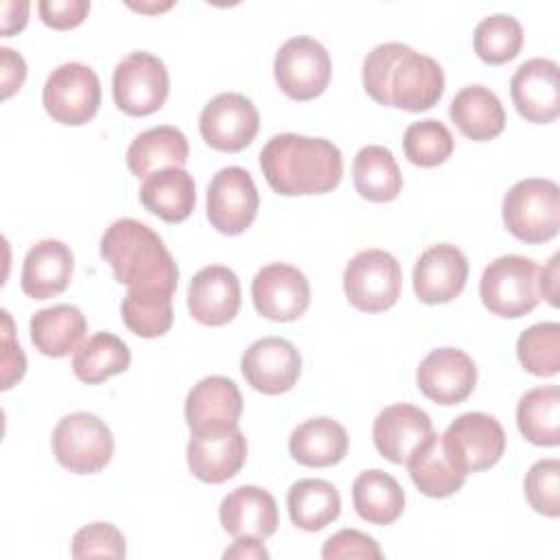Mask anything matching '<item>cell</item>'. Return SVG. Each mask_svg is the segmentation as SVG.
Masks as SVG:
<instances>
[{
    "label": "cell",
    "instance_id": "cell-31",
    "mask_svg": "<svg viewBox=\"0 0 560 560\" xmlns=\"http://www.w3.org/2000/svg\"><path fill=\"white\" fill-rule=\"evenodd\" d=\"M405 464L416 488L433 499L455 494L466 479V475H462L444 455L442 440L435 431L409 455Z\"/></svg>",
    "mask_w": 560,
    "mask_h": 560
},
{
    "label": "cell",
    "instance_id": "cell-41",
    "mask_svg": "<svg viewBox=\"0 0 560 560\" xmlns=\"http://www.w3.org/2000/svg\"><path fill=\"white\" fill-rule=\"evenodd\" d=\"M125 536L112 523H90L72 538L74 558H125Z\"/></svg>",
    "mask_w": 560,
    "mask_h": 560
},
{
    "label": "cell",
    "instance_id": "cell-47",
    "mask_svg": "<svg viewBox=\"0 0 560 560\" xmlns=\"http://www.w3.org/2000/svg\"><path fill=\"white\" fill-rule=\"evenodd\" d=\"M223 558H269V551L265 549L262 540L260 538H254V536H241L234 540V545L230 549L223 551Z\"/></svg>",
    "mask_w": 560,
    "mask_h": 560
},
{
    "label": "cell",
    "instance_id": "cell-45",
    "mask_svg": "<svg viewBox=\"0 0 560 560\" xmlns=\"http://www.w3.org/2000/svg\"><path fill=\"white\" fill-rule=\"evenodd\" d=\"M0 57H2V96L9 98L24 83L26 63L20 52H15L7 46L0 48Z\"/></svg>",
    "mask_w": 560,
    "mask_h": 560
},
{
    "label": "cell",
    "instance_id": "cell-28",
    "mask_svg": "<svg viewBox=\"0 0 560 560\" xmlns=\"http://www.w3.org/2000/svg\"><path fill=\"white\" fill-rule=\"evenodd\" d=\"M289 453L295 462L311 468L332 466L348 453V433L332 418H308L291 431Z\"/></svg>",
    "mask_w": 560,
    "mask_h": 560
},
{
    "label": "cell",
    "instance_id": "cell-17",
    "mask_svg": "<svg viewBox=\"0 0 560 560\" xmlns=\"http://www.w3.org/2000/svg\"><path fill=\"white\" fill-rule=\"evenodd\" d=\"M416 381L429 400L438 405H457L472 394L477 365L459 348H438L420 361Z\"/></svg>",
    "mask_w": 560,
    "mask_h": 560
},
{
    "label": "cell",
    "instance_id": "cell-11",
    "mask_svg": "<svg viewBox=\"0 0 560 560\" xmlns=\"http://www.w3.org/2000/svg\"><path fill=\"white\" fill-rule=\"evenodd\" d=\"M273 77L287 96L295 101H311L328 88L330 55L313 37H291L276 52Z\"/></svg>",
    "mask_w": 560,
    "mask_h": 560
},
{
    "label": "cell",
    "instance_id": "cell-14",
    "mask_svg": "<svg viewBox=\"0 0 560 560\" xmlns=\"http://www.w3.org/2000/svg\"><path fill=\"white\" fill-rule=\"evenodd\" d=\"M252 300L262 317L273 322H293L308 308L311 287L298 267L271 262L254 276Z\"/></svg>",
    "mask_w": 560,
    "mask_h": 560
},
{
    "label": "cell",
    "instance_id": "cell-44",
    "mask_svg": "<svg viewBox=\"0 0 560 560\" xmlns=\"http://www.w3.org/2000/svg\"><path fill=\"white\" fill-rule=\"evenodd\" d=\"M2 319H4V332H2V389H9L15 381H20L24 376L26 370V357L20 348V343L13 341V332H11V317L7 311H2Z\"/></svg>",
    "mask_w": 560,
    "mask_h": 560
},
{
    "label": "cell",
    "instance_id": "cell-35",
    "mask_svg": "<svg viewBox=\"0 0 560 560\" xmlns=\"http://www.w3.org/2000/svg\"><path fill=\"white\" fill-rule=\"evenodd\" d=\"M516 424L532 444L556 446L560 442V389L547 385L523 394L516 407Z\"/></svg>",
    "mask_w": 560,
    "mask_h": 560
},
{
    "label": "cell",
    "instance_id": "cell-1",
    "mask_svg": "<svg viewBox=\"0 0 560 560\" xmlns=\"http://www.w3.org/2000/svg\"><path fill=\"white\" fill-rule=\"evenodd\" d=\"M363 88L378 105L424 112L442 98L444 70L407 44L385 42L363 59Z\"/></svg>",
    "mask_w": 560,
    "mask_h": 560
},
{
    "label": "cell",
    "instance_id": "cell-18",
    "mask_svg": "<svg viewBox=\"0 0 560 560\" xmlns=\"http://www.w3.org/2000/svg\"><path fill=\"white\" fill-rule=\"evenodd\" d=\"M243 396L228 376H206L186 396L184 416L190 433H219L238 427Z\"/></svg>",
    "mask_w": 560,
    "mask_h": 560
},
{
    "label": "cell",
    "instance_id": "cell-5",
    "mask_svg": "<svg viewBox=\"0 0 560 560\" xmlns=\"http://www.w3.org/2000/svg\"><path fill=\"white\" fill-rule=\"evenodd\" d=\"M479 298L499 317L516 319L527 315L540 300L536 262L518 254L494 258L481 273Z\"/></svg>",
    "mask_w": 560,
    "mask_h": 560
},
{
    "label": "cell",
    "instance_id": "cell-21",
    "mask_svg": "<svg viewBox=\"0 0 560 560\" xmlns=\"http://www.w3.org/2000/svg\"><path fill=\"white\" fill-rule=\"evenodd\" d=\"M241 308V282L230 267L208 265L188 282V311L206 326H223Z\"/></svg>",
    "mask_w": 560,
    "mask_h": 560
},
{
    "label": "cell",
    "instance_id": "cell-19",
    "mask_svg": "<svg viewBox=\"0 0 560 560\" xmlns=\"http://www.w3.org/2000/svg\"><path fill=\"white\" fill-rule=\"evenodd\" d=\"M468 280V260L451 243L427 247L413 265V293L424 304H444L455 300Z\"/></svg>",
    "mask_w": 560,
    "mask_h": 560
},
{
    "label": "cell",
    "instance_id": "cell-37",
    "mask_svg": "<svg viewBox=\"0 0 560 560\" xmlns=\"http://www.w3.org/2000/svg\"><path fill=\"white\" fill-rule=\"evenodd\" d=\"M455 140L448 127L438 118H424L411 122L402 133L405 158L416 166H438L451 158Z\"/></svg>",
    "mask_w": 560,
    "mask_h": 560
},
{
    "label": "cell",
    "instance_id": "cell-43",
    "mask_svg": "<svg viewBox=\"0 0 560 560\" xmlns=\"http://www.w3.org/2000/svg\"><path fill=\"white\" fill-rule=\"evenodd\" d=\"M37 11L44 24L57 31H66V28L79 26L85 20L90 11V2L88 0H39Z\"/></svg>",
    "mask_w": 560,
    "mask_h": 560
},
{
    "label": "cell",
    "instance_id": "cell-22",
    "mask_svg": "<svg viewBox=\"0 0 560 560\" xmlns=\"http://www.w3.org/2000/svg\"><path fill=\"white\" fill-rule=\"evenodd\" d=\"M433 433L429 413L409 402H396L378 411L372 427L376 451L392 464H405L409 455Z\"/></svg>",
    "mask_w": 560,
    "mask_h": 560
},
{
    "label": "cell",
    "instance_id": "cell-39",
    "mask_svg": "<svg viewBox=\"0 0 560 560\" xmlns=\"http://www.w3.org/2000/svg\"><path fill=\"white\" fill-rule=\"evenodd\" d=\"M125 326L144 339L162 337L173 324L171 298H144L127 293L120 304Z\"/></svg>",
    "mask_w": 560,
    "mask_h": 560
},
{
    "label": "cell",
    "instance_id": "cell-32",
    "mask_svg": "<svg viewBox=\"0 0 560 560\" xmlns=\"http://www.w3.org/2000/svg\"><path fill=\"white\" fill-rule=\"evenodd\" d=\"M352 179L357 192L368 201H392L402 190V173L394 153L381 144L359 149L352 162Z\"/></svg>",
    "mask_w": 560,
    "mask_h": 560
},
{
    "label": "cell",
    "instance_id": "cell-10",
    "mask_svg": "<svg viewBox=\"0 0 560 560\" xmlns=\"http://www.w3.org/2000/svg\"><path fill=\"white\" fill-rule=\"evenodd\" d=\"M48 116L61 125H85L101 105V81L96 72L79 61L55 68L42 90Z\"/></svg>",
    "mask_w": 560,
    "mask_h": 560
},
{
    "label": "cell",
    "instance_id": "cell-9",
    "mask_svg": "<svg viewBox=\"0 0 560 560\" xmlns=\"http://www.w3.org/2000/svg\"><path fill=\"white\" fill-rule=\"evenodd\" d=\"M114 103L129 116L158 112L168 96V72L160 57L136 50L122 57L112 77Z\"/></svg>",
    "mask_w": 560,
    "mask_h": 560
},
{
    "label": "cell",
    "instance_id": "cell-12",
    "mask_svg": "<svg viewBox=\"0 0 560 560\" xmlns=\"http://www.w3.org/2000/svg\"><path fill=\"white\" fill-rule=\"evenodd\" d=\"M258 212V190L252 175L241 166L217 171L206 192V214L221 234L245 232Z\"/></svg>",
    "mask_w": 560,
    "mask_h": 560
},
{
    "label": "cell",
    "instance_id": "cell-34",
    "mask_svg": "<svg viewBox=\"0 0 560 560\" xmlns=\"http://www.w3.org/2000/svg\"><path fill=\"white\" fill-rule=\"evenodd\" d=\"M129 363L131 352L120 337L112 332H94L77 348L72 359V372L79 381L96 385L114 374L125 372Z\"/></svg>",
    "mask_w": 560,
    "mask_h": 560
},
{
    "label": "cell",
    "instance_id": "cell-33",
    "mask_svg": "<svg viewBox=\"0 0 560 560\" xmlns=\"http://www.w3.org/2000/svg\"><path fill=\"white\" fill-rule=\"evenodd\" d=\"M289 518L304 532H319L341 512V497L330 481L298 479L287 492Z\"/></svg>",
    "mask_w": 560,
    "mask_h": 560
},
{
    "label": "cell",
    "instance_id": "cell-13",
    "mask_svg": "<svg viewBox=\"0 0 560 560\" xmlns=\"http://www.w3.org/2000/svg\"><path fill=\"white\" fill-rule=\"evenodd\" d=\"M260 116L256 105L238 92H221L199 114V131L206 144L217 151L236 153L258 133Z\"/></svg>",
    "mask_w": 560,
    "mask_h": 560
},
{
    "label": "cell",
    "instance_id": "cell-23",
    "mask_svg": "<svg viewBox=\"0 0 560 560\" xmlns=\"http://www.w3.org/2000/svg\"><path fill=\"white\" fill-rule=\"evenodd\" d=\"M72 269V249L63 241L42 238L24 256L20 287L33 300H48L66 291Z\"/></svg>",
    "mask_w": 560,
    "mask_h": 560
},
{
    "label": "cell",
    "instance_id": "cell-2",
    "mask_svg": "<svg viewBox=\"0 0 560 560\" xmlns=\"http://www.w3.org/2000/svg\"><path fill=\"white\" fill-rule=\"evenodd\" d=\"M101 256L109 262L116 282L127 293L144 298H171L179 269L158 232L138 219H116L101 236Z\"/></svg>",
    "mask_w": 560,
    "mask_h": 560
},
{
    "label": "cell",
    "instance_id": "cell-30",
    "mask_svg": "<svg viewBox=\"0 0 560 560\" xmlns=\"http://www.w3.org/2000/svg\"><path fill=\"white\" fill-rule=\"evenodd\" d=\"M352 503L363 521L389 525L405 510V492L392 475L370 468L357 475L352 483Z\"/></svg>",
    "mask_w": 560,
    "mask_h": 560
},
{
    "label": "cell",
    "instance_id": "cell-20",
    "mask_svg": "<svg viewBox=\"0 0 560 560\" xmlns=\"http://www.w3.org/2000/svg\"><path fill=\"white\" fill-rule=\"evenodd\" d=\"M186 459L199 481L223 483L243 468L247 440L238 427L219 433H190Z\"/></svg>",
    "mask_w": 560,
    "mask_h": 560
},
{
    "label": "cell",
    "instance_id": "cell-40",
    "mask_svg": "<svg viewBox=\"0 0 560 560\" xmlns=\"http://www.w3.org/2000/svg\"><path fill=\"white\" fill-rule=\"evenodd\" d=\"M525 497L534 512L556 518L560 514V462L538 459L525 475Z\"/></svg>",
    "mask_w": 560,
    "mask_h": 560
},
{
    "label": "cell",
    "instance_id": "cell-29",
    "mask_svg": "<svg viewBox=\"0 0 560 560\" xmlns=\"http://www.w3.org/2000/svg\"><path fill=\"white\" fill-rule=\"evenodd\" d=\"M88 332L85 315L72 304H52L31 317V341L46 357H66Z\"/></svg>",
    "mask_w": 560,
    "mask_h": 560
},
{
    "label": "cell",
    "instance_id": "cell-15",
    "mask_svg": "<svg viewBox=\"0 0 560 560\" xmlns=\"http://www.w3.org/2000/svg\"><path fill=\"white\" fill-rule=\"evenodd\" d=\"M510 94L525 120L536 125L553 122L560 116L558 63L545 57L523 61L510 79Z\"/></svg>",
    "mask_w": 560,
    "mask_h": 560
},
{
    "label": "cell",
    "instance_id": "cell-46",
    "mask_svg": "<svg viewBox=\"0 0 560 560\" xmlns=\"http://www.w3.org/2000/svg\"><path fill=\"white\" fill-rule=\"evenodd\" d=\"M558 260L560 254H553L538 280V295H542L551 306H558Z\"/></svg>",
    "mask_w": 560,
    "mask_h": 560
},
{
    "label": "cell",
    "instance_id": "cell-8",
    "mask_svg": "<svg viewBox=\"0 0 560 560\" xmlns=\"http://www.w3.org/2000/svg\"><path fill=\"white\" fill-rule=\"evenodd\" d=\"M402 271L398 260L385 249L359 252L343 271V291L348 302L365 313H381L400 298Z\"/></svg>",
    "mask_w": 560,
    "mask_h": 560
},
{
    "label": "cell",
    "instance_id": "cell-27",
    "mask_svg": "<svg viewBox=\"0 0 560 560\" xmlns=\"http://www.w3.org/2000/svg\"><path fill=\"white\" fill-rule=\"evenodd\" d=\"M142 206L166 223H179L195 210V182L184 168H162L144 177L140 186Z\"/></svg>",
    "mask_w": 560,
    "mask_h": 560
},
{
    "label": "cell",
    "instance_id": "cell-7",
    "mask_svg": "<svg viewBox=\"0 0 560 560\" xmlns=\"http://www.w3.org/2000/svg\"><path fill=\"white\" fill-rule=\"evenodd\" d=\"M440 440L444 455L462 475L494 466L505 451L501 422L483 411L462 413L446 427Z\"/></svg>",
    "mask_w": 560,
    "mask_h": 560
},
{
    "label": "cell",
    "instance_id": "cell-6",
    "mask_svg": "<svg viewBox=\"0 0 560 560\" xmlns=\"http://www.w3.org/2000/svg\"><path fill=\"white\" fill-rule=\"evenodd\" d=\"M52 455L77 475L103 470L114 455V438L105 420L88 411L63 416L52 429Z\"/></svg>",
    "mask_w": 560,
    "mask_h": 560
},
{
    "label": "cell",
    "instance_id": "cell-42",
    "mask_svg": "<svg viewBox=\"0 0 560 560\" xmlns=\"http://www.w3.org/2000/svg\"><path fill=\"white\" fill-rule=\"evenodd\" d=\"M383 553H381V547L378 542L359 532V529H341L337 534H332L324 547H322V558L324 560H341V558H374L378 560Z\"/></svg>",
    "mask_w": 560,
    "mask_h": 560
},
{
    "label": "cell",
    "instance_id": "cell-26",
    "mask_svg": "<svg viewBox=\"0 0 560 560\" xmlns=\"http://www.w3.org/2000/svg\"><path fill=\"white\" fill-rule=\"evenodd\" d=\"M188 140L173 125L151 127L138 133L127 149V166L136 177H149L162 168H184Z\"/></svg>",
    "mask_w": 560,
    "mask_h": 560
},
{
    "label": "cell",
    "instance_id": "cell-16",
    "mask_svg": "<svg viewBox=\"0 0 560 560\" xmlns=\"http://www.w3.org/2000/svg\"><path fill=\"white\" fill-rule=\"evenodd\" d=\"M302 370L298 348L282 337L256 339L241 357V372L245 381L262 394L276 396L289 392Z\"/></svg>",
    "mask_w": 560,
    "mask_h": 560
},
{
    "label": "cell",
    "instance_id": "cell-25",
    "mask_svg": "<svg viewBox=\"0 0 560 560\" xmlns=\"http://www.w3.org/2000/svg\"><path fill=\"white\" fill-rule=\"evenodd\" d=\"M448 116L459 133L475 142L492 140L505 127V109L501 98L486 85L462 88L451 101Z\"/></svg>",
    "mask_w": 560,
    "mask_h": 560
},
{
    "label": "cell",
    "instance_id": "cell-36",
    "mask_svg": "<svg viewBox=\"0 0 560 560\" xmlns=\"http://www.w3.org/2000/svg\"><path fill=\"white\" fill-rule=\"evenodd\" d=\"M472 46L481 61L492 66L505 63L521 52L523 26L508 13L488 15L475 26Z\"/></svg>",
    "mask_w": 560,
    "mask_h": 560
},
{
    "label": "cell",
    "instance_id": "cell-3",
    "mask_svg": "<svg viewBox=\"0 0 560 560\" xmlns=\"http://www.w3.org/2000/svg\"><path fill=\"white\" fill-rule=\"evenodd\" d=\"M260 171L278 195H324L341 182L343 158L326 138L276 133L260 151Z\"/></svg>",
    "mask_w": 560,
    "mask_h": 560
},
{
    "label": "cell",
    "instance_id": "cell-4",
    "mask_svg": "<svg viewBox=\"0 0 560 560\" xmlns=\"http://www.w3.org/2000/svg\"><path fill=\"white\" fill-rule=\"evenodd\" d=\"M503 223L525 243H545L560 228V188L553 179L527 177L503 197Z\"/></svg>",
    "mask_w": 560,
    "mask_h": 560
},
{
    "label": "cell",
    "instance_id": "cell-24",
    "mask_svg": "<svg viewBox=\"0 0 560 560\" xmlns=\"http://www.w3.org/2000/svg\"><path fill=\"white\" fill-rule=\"evenodd\" d=\"M219 521L234 538L254 536L265 540L278 529V505L267 490L258 486H241L223 497Z\"/></svg>",
    "mask_w": 560,
    "mask_h": 560
},
{
    "label": "cell",
    "instance_id": "cell-38",
    "mask_svg": "<svg viewBox=\"0 0 560 560\" xmlns=\"http://www.w3.org/2000/svg\"><path fill=\"white\" fill-rule=\"evenodd\" d=\"M516 354L521 365L534 376H553L560 370V326L540 322L518 335Z\"/></svg>",
    "mask_w": 560,
    "mask_h": 560
}]
</instances>
